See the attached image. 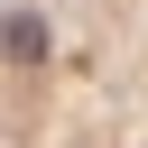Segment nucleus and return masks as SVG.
<instances>
[{"label":"nucleus","instance_id":"f257e3e1","mask_svg":"<svg viewBox=\"0 0 148 148\" xmlns=\"http://www.w3.org/2000/svg\"><path fill=\"white\" fill-rule=\"evenodd\" d=\"M0 111L9 148H148V0H9Z\"/></svg>","mask_w":148,"mask_h":148}]
</instances>
